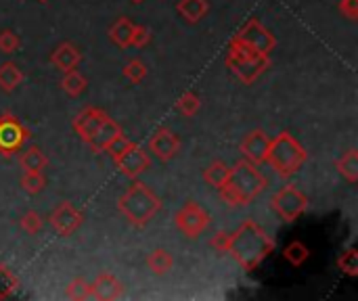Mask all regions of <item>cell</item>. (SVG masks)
Instances as JSON below:
<instances>
[{"instance_id": "obj_35", "label": "cell", "mask_w": 358, "mask_h": 301, "mask_svg": "<svg viewBox=\"0 0 358 301\" xmlns=\"http://www.w3.org/2000/svg\"><path fill=\"white\" fill-rule=\"evenodd\" d=\"M151 42V29L147 25H136L132 29V38H130V46L132 48H145Z\"/></svg>"}, {"instance_id": "obj_20", "label": "cell", "mask_w": 358, "mask_h": 301, "mask_svg": "<svg viewBox=\"0 0 358 301\" xmlns=\"http://www.w3.org/2000/svg\"><path fill=\"white\" fill-rule=\"evenodd\" d=\"M176 10L189 21V23H197L201 21L208 10H210V2L208 0H178Z\"/></svg>"}, {"instance_id": "obj_8", "label": "cell", "mask_w": 358, "mask_h": 301, "mask_svg": "<svg viewBox=\"0 0 358 301\" xmlns=\"http://www.w3.org/2000/svg\"><path fill=\"white\" fill-rule=\"evenodd\" d=\"M212 216L208 214V210L197 203V201H187L174 216V224L176 228L187 237V239H199L203 235V230L208 228Z\"/></svg>"}, {"instance_id": "obj_29", "label": "cell", "mask_w": 358, "mask_h": 301, "mask_svg": "<svg viewBox=\"0 0 358 301\" xmlns=\"http://www.w3.org/2000/svg\"><path fill=\"white\" fill-rule=\"evenodd\" d=\"M283 258L292 264V266H302L308 258H310V249L300 243V241H294L289 243L285 249H283Z\"/></svg>"}, {"instance_id": "obj_34", "label": "cell", "mask_w": 358, "mask_h": 301, "mask_svg": "<svg viewBox=\"0 0 358 301\" xmlns=\"http://www.w3.org/2000/svg\"><path fill=\"white\" fill-rule=\"evenodd\" d=\"M21 46V38L17 36V31L13 29H0V52L4 54H13L17 52Z\"/></svg>"}, {"instance_id": "obj_2", "label": "cell", "mask_w": 358, "mask_h": 301, "mask_svg": "<svg viewBox=\"0 0 358 301\" xmlns=\"http://www.w3.org/2000/svg\"><path fill=\"white\" fill-rule=\"evenodd\" d=\"M268 186L266 176L260 172V168L248 159H239L231 172H229V180L224 182V186L218 189L220 199L231 205V207H245L250 205L254 199H258Z\"/></svg>"}, {"instance_id": "obj_9", "label": "cell", "mask_w": 358, "mask_h": 301, "mask_svg": "<svg viewBox=\"0 0 358 301\" xmlns=\"http://www.w3.org/2000/svg\"><path fill=\"white\" fill-rule=\"evenodd\" d=\"M235 42L256 50V52H262V54H271L277 46V40L275 36L271 34V29H266L258 19H250L235 36H233Z\"/></svg>"}, {"instance_id": "obj_12", "label": "cell", "mask_w": 358, "mask_h": 301, "mask_svg": "<svg viewBox=\"0 0 358 301\" xmlns=\"http://www.w3.org/2000/svg\"><path fill=\"white\" fill-rule=\"evenodd\" d=\"M124 138V130L122 126L111 119L109 115L101 122V126L90 134V138L86 140V145L94 151V153H109V149L113 145H117Z\"/></svg>"}, {"instance_id": "obj_18", "label": "cell", "mask_w": 358, "mask_h": 301, "mask_svg": "<svg viewBox=\"0 0 358 301\" xmlns=\"http://www.w3.org/2000/svg\"><path fill=\"white\" fill-rule=\"evenodd\" d=\"M134 23L130 17H117L113 25L109 27V38L115 46L120 48H130V38H132Z\"/></svg>"}, {"instance_id": "obj_39", "label": "cell", "mask_w": 358, "mask_h": 301, "mask_svg": "<svg viewBox=\"0 0 358 301\" xmlns=\"http://www.w3.org/2000/svg\"><path fill=\"white\" fill-rule=\"evenodd\" d=\"M134 2H141V0H134Z\"/></svg>"}, {"instance_id": "obj_32", "label": "cell", "mask_w": 358, "mask_h": 301, "mask_svg": "<svg viewBox=\"0 0 358 301\" xmlns=\"http://www.w3.org/2000/svg\"><path fill=\"white\" fill-rule=\"evenodd\" d=\"M147 65L141 61V59H130L124 69H122V75L130 82V84H141L145 78H147Z\"/></svg>"}, {"instance_id": "obj_3", "label": "cell", "mask_w": 358, "mask_h": 301, "mask_svg": "<svg viewBox=\"0 0 358 301\" xmlns=\"http://www.w3.org/2000/svg\"><path fill=\"white\" fill-rule=\"evenodd\" d=\"M162 210V197L153 193L145 182H132L128 191L117 199V212L134 226L145 228Z\"/></svg>"}, {"instance_id": "obj_28", "label": "cell", "mask_w": 358, "mask_h": 301, "mask_svg": "<svg viewBox=\"0 0 358 301\" xmlns=\"http://www.w3.org/2000/svg\"><path fill=\"white\" fill-rule=\"evenodd\" d=\"M19 184H21V189H23L27 195H38V193H42V191H44V186H46V178H44V174H42V172H23V176H21V180H19Z\"/></svg>"}, {"instance_id": "obj_15", "label": "cell", "mask_w": 358, "mask_h": 301, "mask_svg": "<svg viewBox=\"0 0 358 301\" xmlns=\"http://www.w3.org/2000/svg\"><path fill=\"white\" fill-rule=\"evenodd\" d=\"M90 289H92V298L99 301H113L120 300L124 295V283L109 274V272H101L92 283H90Z\"/></svg>"}, {"instance_id": "obj_22", "label": "cell", "mask_w": 358, "mask_h": 301, "mask_svg": "<svg viewBox=\"0 0 358 301\" xmlns=\"http://www.w3.org/2000/svg\"><path fill=\"white\" fill-rule=\"evenodd\" d=\"M147 268L155 274V277H164L174 268V258L170 251L166 249H153L147 256Z\"/></svg>"}, {"instance_id": "obj_31", "label": "cell", "mask_w": 358, "mask_h": 301, "mask_svg": "<svg viewBox=\"0 0 358 301\" xmlns=\"http://www.w3.org/2000/svg\"><path fill=\"white\" fill-rule=\"evenodd\" d=\"M19 226H21V230L27 233L29 237H36V235H40L42 228H44V218H42L36 210H29V212H25V214L21 216Z\"/></svg>"}, {"instance_id": "obj_10", "label": "cell", "mask_w": 358, "mask_h": 301, "mask_svg": "<svg viewBox=\"0 0 358 301\" xmlns=\"http://www.w3.org/2000/svg\"><path fill=\"white\" fill-rule=\"evenodd\" d=\"M29 130L15 115H0V155L10 157L21 151Z\"/></svg>"}, {"instance_id": "obj_37", "label": "cell", "mask_w": 358, "mask_h": 301, "mask_svg": "<svg viewBox=\"0 0 358 301\" xmlns=\"http://www.w3.org/2000/svg\"><path fill=\"white\" fill-rule=\"evenodd\" d=\"M338 8L346 19H350V21L358 19V0H340Z\"/></svg>"}, {"instance_id": "obj_38", "label": "cell", "mask_w": 358, "mask_h": 301, "mask_svg": "<svg viewBox=\"0 0 358 301\" xmlns=\"http://www.w3.org/2000/svg\"><path fill=\"white\" fill-rule=\"evenodd\" d=\"M40 2H48V0H40Z\"/></svg>"}, {"instance_id": "obj_30", "label": "cell", "mask_w": 358, "mask_h": 301, "mask_svg": "<svg viewBox=\"0 0 358 301\" xmlns=\"http://www.w3.org/2000/svg\"><path fill=\"white\" fill-rule=\"evenodd\" d=\"M65 298L73 301H84L92 298V289L90 283L86 279H73L67 287H65Z\"/></svg>"}, {"instance_id": "obj_17", "label": "cell", "mask_w": 358, "mask_h": 301, "mask_svg": "<svg viewBox=\"0 0 358 301\" xmlns=\"http://www.w3.org/2000/svg\"><path fill=\"white\" fill-rule=\"evenodd\" d=\"M82 63V52L76 44L71 42H63L59 44L52 52H50V65L59 71H71L78 69V65Z\"/></svg>"}, {"instance_id": "obj_21", "label": "cell", "mask_w": 358, "mask_h": 301, "mask_svg": "<svg viewBox=\"0 0 358 301\" xmlns=\"http://www.w3.org/2000/svg\"><path fill=\"white\" fill-rule=\"evenodd\" d=\"M61 88L67 96L71 98H78L86 92L88 88V80L78 71V69H71V71H65L63 78H61Z\"/></svg>"}, {"instance_id": "obj_24", "label": "cell", "mask_w": 358, "mask_h": 301, "mask_svg": "<svg viewBox=\"0 0 358 301\" xmlns=\"http://www.w3.org/2000/svg\"><path fill=\"white\" fill-rule=\"evenodd\" d=\"M336 168H338V174L346 180V182H350V184H355L358 180V151L357 149H348L340 159H338V163H336Z\"/></svg>"}, {"instance_id": "obj_23", "label": "cell", "mask_w": 358, "mask_h": 301, "mask_svg": "<svg viewBox=\"0 0 358 301\" xmlns=\"http://www.w3.org/2000/svg\"><path fill=\"white\" fill-rule=\"evenodd\" d=\"M23 71L19 69L17 63H2L0 65V90L13 92L23 84Z\"/></svg>"}, {"instance_id": "obj_4", "label": "cell", "mask_w": 358, "mask_h": 301, "mask_svg": "<svg viewBox=\"0 0 358 301\" xmlns=\"http://www.w3.org/2000/svg\"><path fill=\"white\" fill-rule=\"evenodd\" d=\"M308 159L306 149L300 145V140L296 136H292L289 132H281L277 138L271 140L268 147V155H266V163L281 176V178H289L294 176Z\"/></svg>"}, {"instance_id": "obj_33", "label": "cell", "mask_w": 358, "mask_h": 301, "mask_svg": "<svg viewBox=\"0 0 358 301\" xmlns=\"http://www.w3.org/2000/svg\"><path fill=\"white\" fill-rule=\"evenodd\" d=\"M338 268L346 274V277H358V249L357 247H348L346 251H342V256L338 258Z\"/></svg>"}, {"instance_id": "obj_1", "label": "cell", "mask_w": 358, "mask_h": 301, "mask_svg": "<svg viewBox=\"0 0 358 301\" xmlns=\"http://www.w3.org/2000/svg\"><path fill=\"white\" fill-rule=\"evenodd\" d=\"M275 251L271 235L254 220H245L235 233H229V251L233 260L245 270H256Z\"/></svg>"}, {"instance_id": "obj_19", "label": "cell", "mask_w": 358, "mask_h": 301, "mask_svg": "<svg viewBox=\"0 0 358 301\" xmlns=\"http://www.w3.org/2000/svg\"><path fill=\"white\" fill-rule=\"evenodd\" d=\"M19 163H21L23 172H44L46 166H48V157H46V153L40 147L31 145V147H27L21 153Z\"/></svg>"}, {"instance_id": "obj_6", "label": "cell", "mask_w": 358, "mask_h": 301, "mask_svg": "<svg viewBox=\"0 0 358 301\" xmlns=\"http://www.w3.org/2000/svg\"><path fill=\"white\" fill-rule=\"evenodd\" d=\"M109 155L117 172L126 178H138L143 172L151 168L149 153H145V149L138 142H132L126 136L109 149Z\"/></svg>"}, {"instance_id": "obj_11", "label": "cell", "mask_w": 358, "mask_h": 301, "mask_svg": "<svg viewBox=\"0 0 358 301\" xmlns=\"http://www.w3.org/2000/svg\"><path fill=\"white\" fill-rule=\"evenodd\" d=\"M48 224L59 237H71L84 224V214L73 203L61 201L57 207H52L48 216Z\"/></svg>"}, {"instance_id": "obj_13", "label": "cell", "mask_w": 358, "mask_h": 301, "mask_svg": "<svg viewBox=\"0 0 358 301\" xmlns=\"http://www.w3.org/2000/svg\"><path fill=\"white\" fill-rule=\"evenodd\" d=\"M149 153H153V157H157L159 161H170L180 153V138L178 134H174L168 128H157L151 136H149Z\"/></svg>"}, {"instance_id": "obj_16", "label": "cell", "mask_w": 358, "mask_h": 301, "mask_svg": "<svg viewBox=\"0 0 358 301\" xmlns=\"http://www.w3.org/2000/svg\"><path fill=\"white\" fill-rule=\"evenodd\" d=\"M105 117H107V113H105L101 107H86V109H82V111L73 117L71 126H73L76 134L86 142V140L90 138V134L101 126V122H103Z\"/></svg>"}, {"instance_id": "obj_36", "label": "cell", "mask_w": 358, "mask_h": 301, "mask_svg": "<svg viewBox=\"0 0 358 301\" xmlns=\"http://www.w3.org/2000/svg\"><path fill=\"white\" fill-rule=\"evenodd\" d=\"M210 247L218 254H227L229 251V233H224V230L216 233L210 241Z\"/></svg>"}, {"instance_id": "obj_5", "label": "cell", "mask_w": 358, "mask_h": 301, "mask_svg": "<svg viewBox=\"0 0 358 301\" xmlns=\"http://www.w3.org/2000/svg\"><path fill=\"white\" fill-rule=\"evenodd\" d=\"M224 61H227V67L248 86L254 84L271 65L268 54L256 52L235 40H231V44H229Z\"/></svg>"}, {"instance_id": "obj_14", "label": "cell", "mask_w": 358, "mask_h": 301, "mask_svg": "<svg viewBox=\"0 0 358 301\" xmlns=\"http://www.w3.org/2000/svg\"><path fill=\"white\" fill-rule=\"evenodd\" d=\"M271 136L264 130H252L239 145L241 153L245 155L248 161L260 166L266 163V155H268V147H271Z\"/></svg>"}, {"instance_id": "obj_7", "label": "cell", "mask_w": 358, "mask_h": 301, "mask_svg": "<svg viewBox=\"0 0 358 301\" xmlns=\"http://www.w3.org/2000/svg\"><path fill=\"white\" fill-rule=\"evenodd\" d=\"M271 207L283 222L292 224L308 210V195L298 186L287 184L271 197Z\"/></svg>"}, {"instance_id": "obj_26", "label": "cell", "mask_w": 358, "mask_h": 301, "mask_svg": "<svg viewBox=\"0 0 358 301\" xmlns=\"http://www.w3.org/2000/svg\"><path fill=\"white\" fill-rule=\"evenodd\" d=\"M19 289V279L17 274L6 266V264H0V300H8L17 293Z\"/></svg>"}, {"instance_id": "obj_25", "label": "cell", "mask_w": 358, "mask_h": 301, "mask_svg": "<svg viewBox=\"0 0 358 301\" xmlns=\"http://www.w3.org/2000/svg\"><path fill=\"white\" fill-rule=\"evenodd\" d=\"M229 172H231L229 163L222 161V159H216V161H212V163L203 170V180H206L210 186H214V189L218 191V189L224 186V182L229 180Z\"/></svg>"}, {"instance_id": "obj_27", "label": "cell", "mask_w": 358, "mask_h": 301, "mask_svg": "<svg viewBox=\"0 0 358 301\" xmlns=\"http://www.w3.org/2000/svg\"><path fill=\"white\" fill-rule=\"evenodd\" d=\"M199 107H201V98H199L193 90L185 92V94L176 101V111H178L180 115H185V117L197 115V113H199Z\"/></svg>"}]
</instances>
